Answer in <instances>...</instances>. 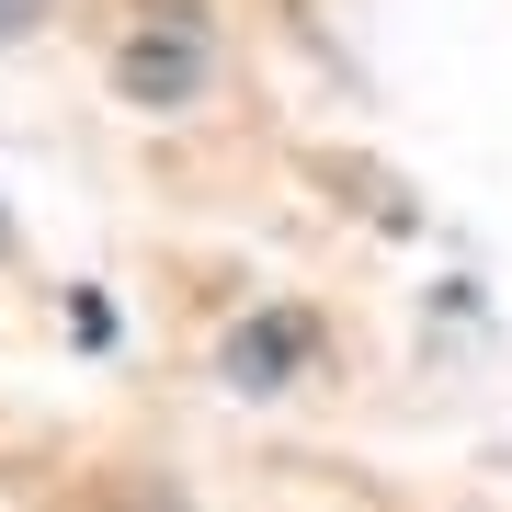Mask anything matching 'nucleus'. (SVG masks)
I'll use <instances>...</instances> for the list:
<instances>
[{"label":"nucleus","instance_id":"f257e3e1","mask_svg":"<svg viewBox=\"0 0 512 512\" xmlns=\"http://www.w3.org/2000/svg\"><path fill=\"white\" fill-rule=\"evenodd\" d=\"M114 80H126L137 103H183L205 80V0H137L126 46H114Z\"/></svg>","mask_w":512,"mask_h":512},{"label":"nucleus","instance_id":"f03ea898","mask_svg":"<svg viewBox=\"0 0 512 512\" xmlns=\"http://www.w3.org/2000/svg\"><path fill=\"white\" fill-rule=\"evenodd\" d=\"M296 353H308V319H274V330H239V342H228V376H239V387H274V376L296 365Z\"/></svg>","mask_w":512,"mask_h":512},{"label":"nucleus","instance_id":"7ed1b4c3","mask_svg":"<svg viewBox=\"0 0 512 512\" xmlns=\"http://www.w3.org/2000/svg\"><path fill=\"white\" fill-rule=\"evenodd\" d=\"M35 12H46V0H0V46H12V35H23Z\"/></svg>","mask_w":512,"mask_h":512},{"label":"nucleus","instance_id":"20e7f679","mask_svg":"<svg viewBox=\"0 0 512 512\" xmlns=\"http://www.w3.org/2000/svg\"><path fill=\"white\" fill-rule=\"evenodd\" d=\"M126 512H194V501H171V490H137V501H126Z\"/></svg>","mask_w":512,"mask_h":512}]
</instances>
